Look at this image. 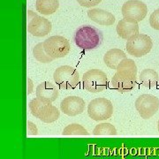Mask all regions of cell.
<instances>
[{"mask_svg": "<svg viewBox=\"0 0 159 159\" xmlns=\"http://www.w3.org/2000/svg\"><path fill=\"white\" fill-rule=\"evenodd\" d=\"M117 72L111 79V87L120 93L132 91L137 83V66L130 58H124L119 63Z\"/></svg>", "mask_w": 159, "mask_h": 159, "instance_id": "cell-1", "label": "cell"}, {"mask_svg": "<svg viewBox=\"0 0 159 159\" xmlns=\"http://www.w3.org/2000/svg\"><path fill=\"white\" fill-rule=\"evenodd\" d=\"M75 45L81 50L90 51L97 49L102 43L103 35L97 28L91 25H83L76 29L74 35Z\"/></svg>", "mask_w": 159, "mask_h": 159, "instance_id": "cell-2", "label": "cell"}, {"mask_svg": "<svg viewBox=\"0 0 159 159\" xmlns=\"http://www.w3.org/2000/svg\"><path fill=\"white\" fill-rule=\"evenodd\" d=\"M53 79L59 89L64 90L73 89L80 82L78 71L70 66H62L55 70Z\"/></svg>", "mask_w": 159, "mask_h": 159, "instance_id": "cell-3", "label": "cell"}, {"mask_svg": "<svg viewBox=\"0 0 159 159\" xmlns=\"http://www.w3.org/2000/svg\"><path fill=\"white\" fill-rule=\"evenodd\" d=\"M127 53L135 57H141L147 55L153 47L152 39L147 34H137L126 42Z\"/></svg>", "mask_w": 159, "mask_h": 159, "instance_id": "cell-4", "label": "cell"}, {"mask_svg": "<svg viewBox=\"0 0 159 159\" xmlns=\"http://www.w3.org/2000/svg\"><path fill=\"white\" fill-rule=\"evenodd\" d=\"M88 114L95 121L106 120L113 114V104L106 98H96L89 103Z\"/></svg>", "mask_w": 159, "mask_h": 159, "instance_id": "cell-5", "label": "cell"}, {"mask_svg": "<svg viewBox=\"0 0 159 159\" xmlns=\"http://www.w3.org/2000/svg\"><path fill=\"white\" fill-rule=\"evenodd\" d=\"M82 83L87 91L90 93H99L106 89L108 78L101 70L91 69L83 74Z\"/></svg>", "mask_w": 159, "mask_h": 159, "instance_id": "cell-6", "label": "cell"}, {"mask_svg": "<svg viewBox=\"0 0 159 159\" xmlns=\"http://www.w3.org/2000/svg\"><path fill=\"white\" fill-rule=\"evenodd\" d=\"M46 53L54 59L66 57L70 51V43L66 38L60 35H53L43 41Z\"/></svg>", "mask_w": 159, "mask_h": 159, "instance_id": "cell-7", "label": "cell"}, {"mask_svg": "<svg viewBox=\"0 0 159 159\" xmlns=\"http://www.w3.org/2000/svg\"><path fill=\"white\" fill-rule=\"evenodd\" d=\"M135 108L142 119H150L158 111L159 99L153 95L143 94L136 99Z\"/></svg>", "mask_w": 159, "mask_h": 159, "instance_id": "cell-8", "label": "cell"}, {"mask_svg": "<svg viewBox=\"0 0 159 159\" xmlns=\"http://www.w3.org/2000/svg\"><path fill=\"white\" fill-rule=\"evenodd\" d=\"M28 31L37 37H43L50 34L52 25L49 20L37 15L32 11H28Z\"/></svg>", "mask_w": 159, "mask_h": 159, "instance_id": "cell-9", "label": "cell"}, {"mask_svg": "<svg viewBox=\"0 0 159 159\" xmlns=\"http://www.w3.org/2000/svg\"><path fill=\"white\" fill-rule=\"evenodd\" d=\"M147 12V6L140 0H128L122 6V14L124 18H130L138 22L146 17Z\"/></svg>", "mask_w": 159, "mask_h": 159, "instance_id": "cell-10", "label": "cell"}, {"mask_svg": "<svg viewBox=\"0 0 159 159\" xmlns=\"http://www.w3.org/2000/svg\"><path fill=\"white\" fill-rule=\"evenodd\" d=\"M61 111L67 116H77L85 110V102L79 97H68L63 99L60 103Z\"/></svg>", "mask_w": 159, "mask_h": 159, "instance_id": "cell-11", "label": "cell"}, {"mask_svg": "<svg viewBox=\"0 0 159 159\" xmlns=\"http://www.w3.org/2000/svg\"><path fill=\"white\" fill-rule=\"evenodd\" d=\"M117 34L122 39L128 40L132 36L139 34L138 21L130 18H124L120 20L116 28Z\"/></svg>", "mask_w": 159, "mask_h": 159, "instance_id": "cell-12", "label": "cell"}, {"mask_svg": "<svg viewBox=\"0 0 159 159\" xmlns=\"http://www.w3.org/2000/svg\"><path fill=\"white\" fill-rule=\"evenodd\" d=\"M36 97L46 103H51L58 97V89L57 86L50 81L43 82L37 86L35 90Z\"/></svg>", "mask_w": 159, "mask_h": 159, "instance_id": "cell-13", "label": "cell"}, {"mask_svg": "<svg viewBox=\"0 0 159 159\" xmlns=\"http://www.w3.org/2000/svg\"><path fill=\"white\" fill-rule=\"evenodd\" d=\"M88 16L94 22L97 23L99 25L110 26L115 22V16L112 13L104 11L102 9H99V8L90 9L88 11Z\"/></svg>", "mask_w": 159, "mask_h": 159, "instance_id": "cell-14", "label": "cell"}, {"mask_svg": "<svg viewBox=\"0 0 159 159\" xmlns=\"http://www.w3.org/2000/svg\"><path fill=\"white\" fill-rule=\"evenodd\" d=\"M124 58H126V55L124 51L120 49H111L103 56V62L109 68L116 70L119 63Z\"/></svg>", "mask_w": 159, "mask_h": 159, "instance_id": "cell-15", "label": "cell"}, {"mask_svg": "<svg viewBox=\"0 0 159 159\" xmlns=\"http://www.w3.org/2000/svg\"><path fill=\"white\" fill-rule=\"evenodd\" d=\"M59 7L58 0H36V11L43 15H51L56 12Z\"/></svg>", "mask_w": 159, "mask_h": 159, "instance_id": "cell-16", "label": "cell"}, {"mask_svg": "<svg viewBox=\"0 0 159 159\" xmlns=\"http://www.w3.org/2000/svg\"><path fill=\"white\" fill-rule=\"evenodd\" d=\"M59 116L60 112L57 107H55L51 103H46L37 119H39L44 123H52L57 120Z\"/></svg>", "mask_w": 159, "mask_h": 159, "instance_id": "cell-17", "label": "cell"}, {"mask_svg": "<svg viewBox=\"0 0 159 159\" xmlns=\"http://www.w3.org/2000/svg\"><path fill=\"white\" fill-rule=\"evenodd\" d=\"M140 80L143 86L148 89L156 87L159 80L158 74L153 69H144L140 74Z\"/></svg>", "mask_w": 159, "mask_h": 159, "instance_id": "cell-18", "label": "cell"}, {"mask_svg": "<svg viewBox=\"0 0 159 159\" xmlns=\"http://www.w3.org/2000/svg\"><path fill=\"white\" fill-rule=\"evenodd\" d=\"M33 56L38 62L41 63H50L54 60L53 57L46 53L43 43H39L34 46L33 49Z\"/></svg>", "mask_w": 159, "mask_h": 159, "instance_id": "cell-19", "label": "cell"}, {"mask_svg": "<svg viewBox=\"0 0 159 159\" xmlns=\"http://www.w3.org/2000/svg\"><path fill=\"white\" fill-rule=\"evenodd\" d=\"M94 135H116L117 130L111 123H102L97 125L93 130Z\"/></svg>", "mask_w": 159, "mask_h": 159, "instance_id": "cell-20", "label": "cell"}, {"mask_svg": "<svg viewBox=\"0 0 159 159\" xmlns=\"http://www.w3.org/2000/svg\"><path fill=\"white\" fill-rule=\"evenodd\" d=\"M63 135H89V132L79 124H71L67 125L62 133Z\"/></svg>", "mask_w": 159, "mask_h": 159, "instance_id": "cell-21", "label": "cell"}, {"mask_svg": "<svg viewBox=\"0 0 159 159\" xmlns=\"http://www.w3.org/2000/svg\"><path fill=\"white\" fill-rule=\"evenodd\" d=\"M149 24L152 29L159 30V9L154 11L149 18Z\"/></svg>", "mask_w": 159, "mask_h": 159, "instance_id": "cell-22", "label": "cell"}, {"mask_svg": "<svg viewBox=\"0 0 159 159\" xmlns=\"http://www.w3.org/2000/svg\"><path fill=\"white\" fill-rule=\"evenodd\" d=\"M80 5L84 7L91 8L93 6H97L98 4H100L102 0H76Z\"/></svg>", "mask_w": 159, "mask_h": 159, "instance_id": "cell-23", "label": "cell"}, {"mask_svg": "<svg viewBox=\"0 0 159 159\" xmlns=\"http://www.w3.org/2000/svg\"><path fill=\"white\" fill-rule=\"evenodd\" d=\"M38 134V130L36 126L32 122L28 121V134L29 135H36Z\"/></svg>", "mask_w": 159, "mask_h": 159, "instance_id": "cell-24", "label": "cell"}, {"mask_svg": "<svg viewBox=\"0 0 159 159\" xmlns=\"http://www.w3.org/2000/svg\"><path fill=\"white\" fill-rule=\"evenodd\" d=\"M32 87H33V83H32L31 80L28 79V94H31V92H32Z\"/></svg>", "mask_w": 159, "mask_h": 159, "instance_id": "cell-25", "label": "cell"}, {"mask_svg": "<svg viewBox=\"0 0 159 159\" xmlns=\"http://www.w3.org/2000/svg\"><path fill=\"white\" fill-rule=\"evenodd\" d=\"M157 127H158V132H159V120H158V123H157Z\"/></svg>", "mask_w": 159, "mask_h": 159, "instance_id": "cell-26", "label": "cell"}]
</instances>
